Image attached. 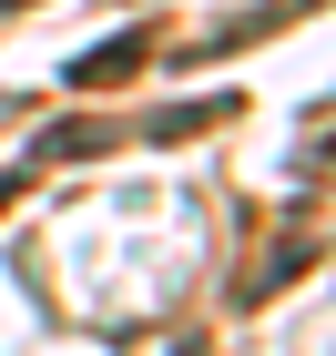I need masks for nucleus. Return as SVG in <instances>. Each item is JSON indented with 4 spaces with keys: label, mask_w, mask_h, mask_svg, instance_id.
Here are the masks:
<instances>
[{
    "label": "nucleus",
    "mask_w": 336,
    "mask_h": 356,
    "mask_svg": "<svg viewBox=\"0 0 336 356\" xmlns=\"http://www.w3.org/2000/svg\"><path fill=\"white\" fill-rule=\"evenodd\" d=\"M143 51H153L143 31H112V41H92V51L72 61V92H112V82H133V72H143Z\"/></svg>",
    "instance_id": "nucleus-1"
},
{
    "label": "nucleus",
    "mask_w": 336,
    "mask_h": 356,
    "mask_svg": "<svg viewBox=\"0 0 336 356\" xmlns=\"http://www.w3.org/2000/svg\"><path fill=\"white\" fill-rule=\"evenodd\" d=\"M224 112H234V92H214V102H184V112H163L153 133H163V143H184V133H204V122H224Z\"/></svg>",
    "instance_id": "nucleus-2"
},
{
    "label": "nucleus",
    "mask_w": 336,
    "mask_h": 356,
    "mask_svg": "<svg viewBox=\"0 0 336 356\" xmlns=\"http://www.w3.org/2000/svg\"><path fill=\"white\" fill-rule=\"evenodd\" d=\"M92 143H102V122H51V133H41V153H92Z\"/></svg>",
    "instance_id": "nucleus-3"
},
{
    "label": "nucleus",
    "mask_w": 336,
    "mask_h": 356,
    "mask_svg": "<svg viewBox=\"0 0 336 356\" xmlns=\"http://www.w3.org/2000/svg\"><path fill=\"white\" fill-rule=\"evenodd\" d=\"M0 10H31V0H0Z\"/></svg>",
    "instance_id": "nucleus-4"
}]
</instances>
